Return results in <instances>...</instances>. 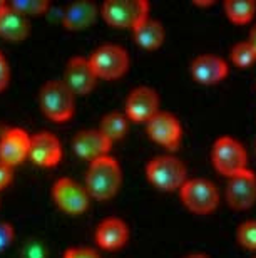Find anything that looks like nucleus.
Masks as SVG:
<instances>
[{
  "instance_id": "26",
  "label": "nucleus",
  "mask_w": 256,
  "mask_h": 258,
  "mask_svg": "<svg viewBox=\"0 0 256 258\" xmlns=\"http://www.w3.org/2000/svg\"><path fill=\"white\" fill-rule=\"evenodd\" d=\"M20 258H49V251L39 240H27L20 248Z\"/></svg>"
},
{
  "instance_id": "25",
  "label": "nucleus",
  "mask_w": 256,
  "mask_h": 258,
  "mask_svg": "<svg viewBox=\"0 0 256 258\" xmlns=\"http://www.w3.org/2000/svg\"><path fill=\"white\" fill-rule=\"evenodd\" d=\"M236 238L239 245L248 250H256V220H246L238 225Z\"/></svg>"
},
{
  "instance_id": "14",
  "label": "nucleus",
  "mask_w": 256,
  "mask_h": 258,
  "mask_svg": "<svg viewBox=\"0 0 256 258\" xmlns=\"http://www.w3.org/2000/svg\"><path fill=\"white\" fill-rule=\"evenodd\" d=\"M64 149L60 139L54 133L40 131L30 136L29 158L42 168H54L62 159Z\"/></svg>"
},
{
  "instance_id": "7",
  "label": "nucleus",
  "mask_w": 256,
  "mask_h": 258,
  "mask_svg": "<svg viewBox=\"0 0 256 258\" xmlns=\"http://www.w3.org/2000/svg\"><path fill=\"white\" fill-rule=\"evenodd\" d=\"M101 15L112 27L132 30L141 20L149 17V4L146 0H106Z\"/></svg>"
},
{
  "instance_id": "21",
  "label": "nucleus",
  "mask_w": 256,
  "mask_h": 258,
  "mask_svg": "<svg viewBox=\"0 0 256 258\" xmlns=\"http://www.w3.org/2000/svg\"><path fill=\"white\" fill-rule=\"evenodd\" d=\"M99 131L109 139L111 143L119 141L129 131V119L124 112H107V114L101 119Z\"/></svg>"
},
{
  "instance_id": "28",
  "label": "nucleus",
  "mask_w": 256,
  "mask_h": 258,
  "mask_svg": "<svg viewBox=\"0 0 256 258\" xmlns=\"http://www.w3.org/2000/svg\"><path fill=\"white\" fill-rule=\"evenodd\" d=\"M15 238L14 226L7 223V221H0V251L9 248Z\"/></svg>"
},
{
  "instance_id": "1",
  "label": "nucleus",
  "mask_w": 256,
  "mask_h": 258,
  "mask_svg": "<svg viewBox=\"0 0 256 258\" xmlns=\"http://www.w3.org/2000/svg\"><path fill=\"white\" fill-rule=\"evenodd\" d=\"M122 184V169L114 156H102L89 163L86 173V189L91 198L106 201L116 196Z\"/></svg>"
},
{
  "instance_id": "6",
  "label": "nucleus",
  "mask_w": 256,
  "mask_h": 258,
  "mask_svg": "<svg viewBox=\"0 0 256 258\" xmlns=\"http://www.w3.org/2000/svg\"><path fill=\"white\" fill-rule=\"evenodd\" d=\"M211 161L218 173L229 178L248 168V151L236 138L221 136L211 148Z\"/></svg>"
},
{
  "instance_id": "33",
  "label": "nucleus",
  "mask_w": 256,
  "mask_h": 258,
  "mask_svg": "<svg viewBox=\"0 0 256 258\" xmlns=\"http://www.w3.org/2000/svg\"><path fill=\"white\" fill-rule=\"evenodd\" d=\"M5 2H4V0H0V9H2V5H4Z\"/></svg>"
},
{
  "instance_id": "5",
  "label": "nucleus",
  "mask_w": 256,
  "mask_h": 258,
  "mask_svg": "<svg viewBox=\"0 0 256 258\" xmlns=\"http://www.w3.org/2000/svg\"><path fill=\"white\" fill-rule=\"evenodd\" d=\"M179 195L184 206L196 215H208L218 208L219 191L211 179L206 178H188Z\"/></svg>"
},
{
  "instance_id": "10",
  "label": "nucleus",
  "mask_w": 256,
  "mask_h": 258,
  "mask_svg": "<svg viewBox=\"0 0 256 258\" xmlns=\"http://www.w3.org/2000/svg\"><path fill=\"white\" fill-rule=\"evenodd\" d=\"M226 201L234 210H248L256 203V173L243 169L228 178Z\"/></svg>"
},
{
  "instance_id": "19",
  "label": "nucleus",
  "mask_w": 256,
  "mask_h": 258,
  "mask_svg": "<svg viewBox=\"0 0 256 258\" xmlns=\"http://www.w3.org/2000/svg\"><path fill=\"white\" fill-rule=\"evenodd\" d=\"M97 15H99V9L94 2L80 0V2L67 5L62 14V25L67 30L79 32V30L89 29L96 22Z\"/></svg>"
},
{
  "instance_id": "22",
  "label": "nucleus",
  "mask_w": 256,
  "mask_h": 258,
  "mask_svg": "<svg viewBox=\"0 0 256 258\" xmlns=\"http://www.w3.org/2000/svg\"><path fill=\"white\" fill-rule=\"evenodd\" d=\"M224 14L234 24H248L256 14L254 0H226Z\"/></svg>"
},
{
  "instance_id": "17",
  "label": "nucleus",
  "mask_w": 256,
  "mask_h": 258,
  "mask_svg": "<svg viewBox=\"0 0 256 258\" xmlns=\"http://www.w3.org/2000/svg\"><path fill=\"white\" fill-rule=\"evenodd\" d=\"M129 240V226L117 216L104 218L96 228V243L102 250H119Z\"/></svg>"
},
{
  "instance_id": "29",
  "label": "nucleus",
  "mask_w": 256,
  "mask_h": 258,
  "mask_svg": "<svg viewBox=\"0 0 256 258\" xmlns=\"http://www.w3.org/2000/svg\"><path fill=\"white\" fill-rule=\"evenodd\" d=\"M9 81H10V67L5 55L0 52V92L9 86Z\"/></svg>"
},
{
  "instance_id": "24",
  "label": "nucleus",
  "mask_w": 256,
  "mask_h": 258,
  "mask_svg": "<svg viewBox=\"0 0 256 258\" xmlns=\"http://www.w3.org/2000/svg\"><path fill=\"white\" fill-rule=\"evenodd\" d=\"M229 57H231V60L236 66L248 67L256 60V54L248 40H239V42L234 44L231 50H229Z\"/></svg>"
},
{
  "instance_id": "18",
  "label": "nucleus",
  "mask_w": 256,
  "mask_h": 258,
  "mask_svg": "<svg viewBox=\"0 0 256 258\" xmlns=\"http://www.w3.org/2000/svg\"><path fill=\"white\" fill-rule=\"evenodd\" d=\"M30 34V22L5 2L0 9V37L10 42H22Z\"/></svg>"
},
{
  "instance_id": "27",
  "label": "nucleus",
  "mask_w": 256,
  "mask_h": 258,
  "mask_svg": "<svg viewBox=\"0 0 256 258\" xmlns=\"http://www.w3.org/2000/svg\"><path fill=\"white\" fill-rule=\"evenodd\" d=\"M62 258H101L97 250L89 248V246H72L64 251Z\"/></svg>"
},
{
  "instance_id": "3",
  "label": "nucleus",
  "mask_w": 256,
  "mask_h": 258,
  "mask_svg": "<svg viewBox=\"0 0 256 258\" xmlns=\"http://www.w3.org/2000/svg\"><path fill=\"white\" fill-rule=\"evenodd\" d=\"M146 178L161 191H176L188 179V169L179 158L159 154L146 164Z\"/></svg>"
},
{
  "instance_id": "2",
  "label": "nucleus",
  "mask_w": 256,
  "mask_h": 258,
  "mask_svg": "<svg viewBox=\"0 0 256 258\" xmlns=\"http://www.w3.org/2000/svg\"><path fill=\"white\" fill-rule=\"evenodd\" d=\"M39 106L50 121L65 122L75 112V96L62 79H52L40 87Z\"/></svg>"
},
{
  "instance_id": "16",
  "label": "nucleus",
  "mask_w": 256,
  "mask_h": 258,
  "mask_svg": "<svg viewBox=\"0 0 256 258\" xmlns=\"http://www.w3.org/2000/svg\"><path fill=\"white\" fill-rule=\"evenodd\" d=\"M112 143L99 129H82L72 138V149L79 158L94 161L109 154Z\"/></svg>"
},
{
  "instance_id": "12",
  "label": "nucleus",
  "mask_w": 256,
  "mask_h": 258,
  "mask_svg": "<svg viewBox=\"0 0 256 258\" xmlns=\"http://www.w3.org/2000/svg\"><path fill=\"white\" fill-rule=\"evenodd\" d=\"M30 134L22 127H9L0 136V163L15 168L29 158Z\"/></svg>"
},
{
  "instance_id": "32",
  "label": "nucleus",
  "mask_w": 256,
  "mask_h": 258,
  "mask_svg": "<svg viewBox=\"0 0 256 258\" xmlns=\"http://www.w3.org/2000/svg\"><path fill=\"white\" fill-rule=\"evenodd\" d=\"M184 258H209L206 253H203V251H193V253L186 255Z\"/></svg>"
},
{
  "instance_id": "20",
  "label": "nucleus",
  "mask_w": 256,
  "mask_h": 258,
  "mask_svg": "<svg viewBox=\"0 0 256 258\" xmlns=\"http://www.w3.org/2000/svg\"><path fill=\"white\" fill-rule=\"evenodd\" d=\"M132 35L137 45H141L146 50H154L159 49L164 44L166 39V30L157 19L146 17L144 20H141L139 24L132 29Z\"/></svg>"
},
{
  "instance_id": "31",
  "label": "nucleus",
  "mask_w": 256,
  "mask_h": 258,
  "mask_svg": "<svg viewBox=\"0 0 256 258\" xmlns=\"http://www.w3.org/2000/svg\"><path fill=\"white\" fill-rule=\"evenodd\" d=\"M248 42H249V45L253 47V50H254V54H256V24L251 27V30H249V37H248Z\"/></svg>"
},
{
  "instance_id": "30",
  "label": "nucleus",
  "mask_w": 256,
  "mask_h": 258,
  "mask_svg": "<svg viewBox=\"0 0 256 258\" xmlns=\"http://www.w3.org/2000/svg\"><path fill=\"white\" fill-rule=\"evenodd\" d=\"M12 178H14V168L0 163V191L5 189L10 183H12Z\"/></svg>"
},
{
  "instance_id": "9",
  "label": "nucleus",
  "mask_w": 256,
  "mask_h": 258,
  "mask_svg": "<svg viewBox=\"0 0 256 258\" xmlns=\"http://www.w3.org/2000/svg\"><path fill=\"white\" fill-rule=\"evenodd\" d=\"M146 131L152 141L167 149H176L183 139V126L173 112L159 111L146 122Z\"/></svg>"
},
{
  "instance_id": "23",
  "label": "nucleus",
  "mask_w": 256,
  "mask_h": 258,
  "mask_svg": "<svg viewBox=\"0 0 256 258\" xmlns=\"http://www.w3.org/2000/svg\"><path fill=\"white\" fill-rule=\"evenodd\" d=\"M9 5L27 19L42 15L50 9L49 0H14V2H9Z\"/></svg>"
},
{
  "instance_id": "4",
  "label": "nucleus",
  "mask_w": 256,
  "mask_h": 258,
  "mask_svg": "<svg viewBox=\"0 0 256 258\" xmlns=\"http://www.w3.org/2000/svg\"><path fill=\"white\" fill-rule=\"evenodd\" d=\"M89 62L94 69L97 79L114 81L119 79L127 72L131 64L129 52L117 44H104L99 45L91 54Z\"/></svg>"
},
{
  "instance_id": "8",
  "label": "nucleus",
  "mask_w": 256,
  "mask_h": 258,
  "mask_svg": "<svg viewBox=\"0 0 256 258\" xmlns=\"http://www.w3.org/2000/svg\"><path fill=\"white\" fill-rule=\"evenodd\" d=\"M52 200L64 213L69 215L84 213L91 203L86 186L72 178H59L52 184Z\"/></svg>"
},
{
  "instance_id": "34",
  "label": "nucleus",
  "mask_w": 256,
  "mask_h": 258,
  "mask_svg": "<svg viewBox=\"0 0 256 258\" xmlns=\"http://www.w3.org/2000/svg\"><path fill=\"white\" fill-rule=\"evenodd\" d=\"M254 258H256V256H254Z\"/></svg>"
},
{
  "instance_id": "15",
  "label": "nucleus",
  "mask_w": 256,
  "mask_h": 258,
  "mask_svg": "<svg viewBox=\"0 0 256 258\" xmlns=\"http://www.w3.org/2000/svg\"><path fill=\"white\" fill-rule=\"evenodd\" d=\"M191 76L196 79L199 84L213 86L221 82L228 76V62L219 55L214 54H199L191 60L189 66Z\"/></svg>"
},
{
  "instance_id": "11",
  "label": "nucleus",
  "mask_w": 256,
  "mask_h": 258,
  "mask_svg": "<svg viewBox=\"0 0 256 258\" xmlns=\"http://www.w3.org/2000/svg\"><path fill=\"white\" fill-rule=\"evenodd\" d=\"M159 111V94L149 86L134 87L126 99V116L129 121L147 122Z\"/></svg>"
},
{
  "instance_id": "13",
  "label": "nucleus",
  "mask_w": 256,
  "mask_h": 258,
  "mask_svg": "<svg viewBox=\"0 0 256 258\" xmlns=\"http://www.w3.org/2000/svg\"><path fill=\"white\" fill-rule=\"evenodd\" d=\"M97 76L87 57L75 55L67 62L64 71L62 82L72 91L74 96H87L94 91L97 84Z\"/></svg>"
}]
</instances>
